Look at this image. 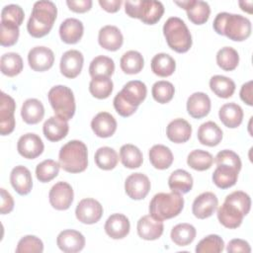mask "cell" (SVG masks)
I'll use <instances>...</instances> for the list:
<instances>
[{"label": "cell", "instance_id": "obj_1", "mask_svg": "<svg viewBox=\"0 0 253 253\" xmlns=\"http://www.w3.org/2000/svg\"><path fill=\"white\" fill-rule=\"evenodd\" d=\"M251 209V198L242 191H234L226 196L217 210L218 221L226 228L234 229L241 225L243 217Z\"/></svg>", "mask_w": 253, "mask_h": 253}, {"label": "cell", "instance_id": "obj_2", "mask_svg": "<svg viewBox=\"0 0 253 253\" xmlns=\"http://www.w3.org/2000/svg\"><path fill=\"white\" fill-rule=\"evenodd\" d=\"M216 34L225 36L234 42H243L247 40L252 31L251 22L248 18L227 12L218 13L212 23Z\"/></svg>", "mask_w": 253, "mask_h": 253}, {"label": "cell", "instance_id": "obj_3", "mask_svg": "<svg viewBox=\"0 0 253 253\" xmlns=\"http://www.w3.org/2000/svg\"><path fill=\"white\" fill-rule=\"evenodd\" d=\"M57 8L51 1H37L27 24L29 34L34 38H42L52 29L56 20Z\"/></svg>", "mask_w": 253, "mask_h": 253}, {"label": "cell", "instance_id": "obj_4", "mask_svg": "<svg viewBox=\"0 0 253 253\" xmlns=\"http://www.w3.org/2000/svg\"><path fill=\"white\" fill-rule=\"evenodd\" d=\"M58 162L60 167L69 173H80L88 166V149L81 140H70L59 150Z\"/></svg>", "mask_w": 253, "mask_h": 253}, {"label": "cell", "instance_id": "obj_5", "mask_svg": "<svg viewBox=\"0 0 253 253\" xmlns=\"http://www.w3.org/2000/svg\"><path fill=\"white\" fill-rule=\"evenodd\" d=\"M184 208V198L177 192L158 193L149 203V214L158 219L165 220L177 216Z\"/></svg>", "mask_w": 253, "mask_h": 253}, {"label": "cell", "instance_id": "obj_6", "mask_svg": "<svg viewBox=\"0 0 253 253\" xmlns=\"http://www.w3.org/2000/svg\"><path fill=\"white\" fill-rule=\"evenodd\" d=\"M163 35L168 46L178 52H187L193 43L192 35L185 22L178 17H170L163 25Z\"/></svg>", "mask_w": 253, "mask_h": 253}, {"label": "cell", "instance_id": "obj_7", "mask_svg": "<svg viewBox=\"0 0 253 253\" xmlns=\"http://www.w3.org/2000/svg\"><path fill=\"white\" fill-rule=\"evenodd\" d=\"M125 11L130 18L139 19L147 25L156 24L164 14V6L155 0H134L125 2Z\"/></svg>", "mask_w": 253, "mask_h": 253}, {"label": "cell", "instance_id": "obj_8", "mask_svg": "<svg viewBox=\"0 0 253 253\" xmlns=\"http://www.w3.org/2000/svg\"><path fill=\"white\" fill-rule=\"evenodd\" d=\"M48 102L56 116L69 121L76 110L75 98L72 90L65 85L53 86L47 93Z\"/></svg>", "mask_w": 253, "mask_h": 253}, {"label": "cell", "instance_id": "obj_9", "mask_svg": "<svg viewBox=\"0 0 253 253\" xmlns=\"http://www.w3.org/2000/svg\"><path fill=\"white\" fill-rule=\"evenodd\" d=\"M74 193L67 182L55 183L48 193V200L51 207L57 211L68 210L73 202Z\"/></svg>", "mask_w": 253, "mask_h": 253}, {"label": "cell", "instance_id": "obj_10", "mask_svg": "<svg viewBox=\"0 0 253 253\" xmlns=\"http://www.w3.org/2000/svg\"><path fill=\"white\" fill-rule=\"evenodd\" d=\"M76 218L85 224L98 222L103 215V207L95 199L86 198L81 200L75 209Z\"/></svg>", "mask_w": 253, "mask_h": 253}, {"label": "cell", "instance_id": "obj_11", "mask_svg": "<svg viewBox=\"0 0 253 253\" xmlns=\"http://www.w3.org/2000/svg\"><path fill=\"white\" fill-rule=\"evenodd\" d=\"M0 102V133L1 135H8L15 128L16 103L11 96L4 92H1Z\"/></svg>", "mask_w": 253, "mask_h": 253}, {"label": "cell", "instance_id": "obj_12", "mask_svg": "<svg viewBox=\"0 0 253 253\" xmlns=\"http://www.w3.org/2000/svg\"><path fill=\"white\" fill-rule=\"evenodd\" d=\"M150 181L148 177L140 172L130 174L125 182L126 194L132 200L144 199L150 191Z\"/></svg>", "mask_w": 253, "mask_h": 253}, {"label": "cell", "instance_id": "obj_13", "mask_svg": "<svg viewBox=\"0 0 253 253\" xmlns=\"http://www.w3.org/2000/svg\"><path fill=\"white\" fill-rule=\"evenodd\" d=\"M28 62L34 71L43 72L52 67L54 62L53 51L42 45L33 47L28 53Z\"/></svg>", "mask_w": 253, "mask_h": 253}, {"label": "cell", "instance_id": "obj_14", "mask_svg": "<svg viewBox=\"0 0 253 253\" xmlns=\"http://www.w3.org/2000/svg\"><path fill=\"white\" fill-rule=\"evenodd\" d=\"M84 57L81 51L77 49H70L65 51L60 58V72L66 78L73 79L77 77L83 67Z\"/></svg>", "mask_w": 253, "mask_h": 253}, {"label": "cell", "instance_id": "obj_15", "mask_svg": "<svg viewBox=\"0 0 253 253\" xmlns=\"http://www.w3.org/2000/svg\"><path fill=\"white\" fill-rule=\"evenodd\" d=\"M44 149L42 138L33 132L23 134L17 143V150L21 156L27 159H35L40 156Z\"/></svg>", "mask_w": 253, "mask_h": 253}, {"label": "cell", "instance_id": "obj_16", "mask_svg": "<svg viewBox=\"0 0 253 253\" xmlns=\"http://www.w3.org/2000/svg\"><path fill=\"white\" fill-rule=\"evenodd\" d=\"M218 205L215 194L205 192L200 194L193 202L192 212L199 219H205L212 215Z\"/></svg>", "mask_w": 253, "mask_h": 253}, {"label": "cell", "instance_id": "obj_17", "mask_svg": "<svg viewBox=\"0 0 253 253\" xmlns=\"http://www.w3.org/2000/svg\"><path fill=\"white\" fill-rule=\"evenodd\" d=\"M56 244L58 248L65 253H76L84 248L85 237L77 230L65 229L57 235Z\"/></svg>", "mask_w": 253, "mask_h": 253}, {"label": "cell", "instance_id": "obj_18", "mask_svg": "<svg viewBox=\"0 0 253 253\" xmlns=\"http://www.w3.org/2000/svg\"><path fill=\"white\" fill-rule=\"evenodd\" d=\"M136 229L140 238L144 240H156L162 235L164 224L162 220H158L150 214H146L138 219Z\"/></svg>", "mask_w": 253, "mask_h": 253}, {"label": "cell", "instance_id": "obj_19", "mask_svg": "<svg viewBox=\"0 0 253 253\" xmlns=\"http://www.w3.org/2000/svg\"><path fill=\"white\" fill-rule=\"evenodd\" d=\"M104 229L111 238L123 239L129 233L130 223L125 214L113 213L106 220Z\"/></svg>", "mask_w": 253, "mask_h": 253}, {"label": "cell", "instance_id": "obj_20", "mask_svg": "<svg viewBox=\"0 0 253 253\" xmlns=\"http://www.w3.org/2000/svg\"><path fill=\"white\" fill-rule=\"evenodd\" d=\"M91 128L98 137L107 138L116 132L117 121L110 113L100 112L92 119Z\"/></svg>", "mask_w": 253, "mask_h": 253}, {"label": "cell", "instance_id": "obj_21", "mask_svg": "<svg viewBox=\"0 0 253 253\" xmlns=\"http://www.w3.org/2000/svg\"><path fill=\"white\" fill-rule=\"evenodd\" d=\"M98 42L103 48L110 51H116L122 47L124 37L118 27L107 25L100 29Z\"/></svg>", "mask_w": 253, "mask_h": 253}, {"label": "cell", "instance_id": "obj_22", "mask_svg": "<svg viewBox=\"0 0 253 253\" xmlns=\"http://www.w3.org/2000/svg\"><path fill=\"white\" fill-rule=\"evenodd\" d=\"M10 182L14 190L21 196L28 195L32 191V174L30 170L23 165H18L12 169L10 174Z\"/></svg>", "mask_w": 253, "mask_h": 253}, {"label": "cell", "instance_id": "obj_23", "mask_svg": "<svg viewBox=\"0 0 253 253\" xmlns=\"http://www.w3.org/2000/svg\"><path fill=\"white\" fill-rule=\"evenodd\" d=\"M68 121L58 117V116H52L49 119H47L43 126H42V131L44 136L49 141H59L63 139L69 130Z\"/></svg>", "mask_w": 253, "mask_h": 253}, {"label": "cell", "instance_id": "obj_24", "mask_svg": "<svg viewBox=\"0 0 253 253\" xmlns=\"http://www.w3.org/2000/svg\"><path fill=\"white\" fill-rule=\"evenodd\" d=\"M211 99L204 92H195L187 100L188 114L194 119H202L211 111Z\"/></svg>", "mask_w": 253, "mask_h": 253}, {"label": "cell", "instance_id": "obj_25", "mask_svg": "<svg viewBox=\"0 0 253 253\" xmlns=\"http://www.w3.org/2000/svg\"><path fill=\"white\" fill-rule=\"evenodd\" d=\"M119 93L128 104L137 108L145 100L147 88L142 81L131 80L126 83Z\"/></svg>", "mask_w": 253, "mask_h": 253}, {"label": "cell", "instance_id": "obj_26", "mask_svg": "<svg viewBox=\"0 0 253 253\" xmlns=\"http://www.w3.org/2000/svg\"><path fill=\"white\" fill-rule=\"evenodd\" d=\"M84 33V26L81 21L75 18H67L59 26V36L62 42L68 44L77 43Z\"/></svg>", "mask_w": 253, "mask_h": 253}, {"label": "cell", "instance_id": "obj_27", "mask_svg": "<svg viewBox=\"0 0 253 253\" xmlns=\"http://www.w3.org/2000/svg\"><path fill=\"white\" fill-rule=\"evenodd\" d=\"M192 134L191 125L184 119L178 118L170 122L166 127V135L174 143L188 141Z\"/></svg>", "mask_w": 253, "mask_h": 253}, {"label": "cell", "instance_id": "obj_28", "mask_svg": "<svg viewBox=\"0 0 253 253\" xmlns=\"http://www.w3.org/2000/svg\"><path fill=\"white\" fill-rule=\"evenodd\" d=\"M239 171L230 165L218 164L212 173V182L220 189H228L236 184Z\"/></svg>", "mask_w": 253, "mask_h": 253}, {"label": "cell", "instance_id": "obj_29", "mask_svg": "<svg viewBox=\"0 0 253 253\" xmlns=\"http://www.w3.org/2000/svg\"><path fill=\"white\" fill-rule=\"evenodd\" d=\"M243 110L236 103H226L218 111L220 122L229 128H236L243 121Z\"/></svg>", "mask_w": 253, "mask_h": 253}, {"label": "cell", "instance_id": "obj_30", "mask_svg": "<svg viewBox=\"0 0 253 253\" xmlns=\"http://www.w3.org/2000/svg\"><path fill=\"white\" fill-rule=\"evenodd\" d=\"M198 139L203 145L216 146L222 139V130L214 122H206L198 129Z\"/></svg>", "mask_w": 253, "mask_h": 253}, {"label": "cell", "instance_id": "obj_31", "mask_svg": "<svg viewBox=\"0 0 253 253\" xmlns=\"http://www.w3.org/2000/svg\"><path fill=\"white\" fill-rule=\"evenodd\" d=\"M21 116L23 121L28 125L39 124L44 116V108L42 103L35 98L27 99L23 103Z\"/></svg>", "mask_w": 253, "mask_h": 253}, {"label": "cell", "instance_id": "obj_32", "mask_svg": "<svg viewBox=\"0 0 253 253\" xmlns=\"http://www.w3.org/2000/svg\"><path fill=\"white\" fill-rule=\"evenodd\" d=\"M149 161L151 165L159 170L169 168L174 160L173 153L169 147L163 144H155L149 149Z\"/></svg>", "mask_w": 253, "mask_h": 253}, {"label": "cell", "instance_id": "obj_33", "mask_svg": "<svg viewBox=\"0 0 253 253\" xmlns=\"http://www.w3.org/2000/svg\"><path fill=\"white\" fill-rule=\"evenodd\" d=\"M193 184L194 180L192 175L184 169L173 171L168 178V186L170 190L180 194L189 193L193 188Z\"/></svg>", "mask_w": 253, "mask_h": 253}, {"label": "cell", "instance_id": "obj_34", "mask_svg": "<svg viewBox=\"0 0 253 253\" xmlns=\"http://www.w3.org/2000/svg\"><path fill=\"white\" fill-rule=\"evenodd\" d=\"M151 70L159 77H168L172 75L176 69L174 58L165 52L155 54L151 59Z\"/></svg>", "mask_w": 253, "mask_h": 253}, {"label": "cell", "instance_id": "obj_35", "mask_svg": "<svg viewBox=\"0 0 253 253\" xmlns=\"http://www.w3.org/2000/svg\"><path fill=\"white\" fill-rule=\"evenodd\" d=\"M115 71V63L111 57L98 55L89 65V74L92 78L110 77Z\"/></svg>", "mask_w": 253, "mask_h": 253}, {"label": "cell", "instance_id": "obj_36", "mask_svg": "<svg viewBox=\"0 0 253 253\" xmlns=\"http://www.w3.org/2000/svg\"><path fill=\"white\" fill-rule=\"evenodd\" d=\"M197 234V230L194 225L190 223H179L175 225L171 230V240L178 246H187L191 244Z\"/></svg>", "mask_w": 253, "mask_h": 253}, {"label": "cell", "instance_id": "obj_37", "mask_svg": "<svg viewBox=\"0 0 253 253\" xmlns=\"http://www.w3.org/2000/svg\"><path fill=\"white\" fill-rule=\"evenodd\" d=\"M189 20L195 25H203L208 22L211 15L210 5L206 1L191 0L190 6L186 9Z\"/></svg>", "mask_w": 253, "mask_h": 253}, {"label": "cell", "instance_id": "obj_38", "mask_svg": "<svg viewBox=\"0 0 253 253\" xmlns=\"http://www.w3.org/2000/svg\"><path fill=\"white\" fill-rule=\"evenodd\" d=\"M120 66L126 74H137L144 66L143 56L136 50H128L122 55Z\"/></svg>", "mask_w": 253, "mask_h": 253}, {"label": "cell", "instance_id": "obj_39", "mask_svg": "<svg viewBox=\"0 0 253 253\" xmlns=\"http://www.w3.org/2000/svg\"><path fill=\"white\" fill-rule=\"evenodd\" d=\"M120 158L123 165L128 169L138 168L143 162V156L140 149L130 143L124 144L121 147Z\"/></svg>", "mask_w": 253, "mask_h": 253}, {"label": "cell", "instance_id": "obj_40", "mask_svg": "<svg viewBox=\"0 0 253 253\" xmlns=\"http://www.w3.org/2000/svg\"><path fill=\"white\" fill-rule=\"evenodd\" d=\"M210 88L217 97L227 99L233 95L235 83L226 76L214 75L210 79Z\"/></svg>", "mask_w": 253, "mask_h": 253}, {"label": "cell", "instance_id": "obj_41", "mask_svg": "<svg viewBox=\"0 0 253 253\" xmlns=\"http://www.w3.org/2000/svg\"><path fill=\"white\" fill-rule=\"evenodd\" d=\"M0 67L4 75L8 77H14L20 74L23 70V59L17 52L4 53L0 59Z\"/></svg>", "mask_w": 253, "mask_h": 253}, {"label": "cell", "instance_id": "obj_42", "mask_svg": "<svg viewBox=\"0 0 253 253\" xmlns=\"http://www.w3.org/2000/svg\"><path fill=\"white\" fill-rule=\"evenodd\" d=\"M94 160L96 165L102 170H112L119 162V155L117 151L109 146H103L95 152Z\"/></svg>", "mask_w": 253, "mask_h": 253}, {"label": "cell", "instance_id": "obj_43", "mask_svg": "<svg viewBox=\"0 0 253 253\" xmlns=\"http://www.w3.org/2000/svg\"><path fill=\"white\" fill-rule=\"evenodd\" d=\"M213 163L212 155L206 150L196 149L189 153L187 157V164L194 170L205 171L211 167Z\"/></svg>", "mask_w": 253, "mask_h": 253}, {"label": "cell", "instance_id": "obj_44", "mask_svg": "<svg viewBox=\"0 0 253 253\" xmlns=\"http://www.w3.org/2000/svg\"><path fill=\"white\" fill-rule=\"evenodd\" d=\"M216 63L222 70L232 71L239 63V54L231 46L221 47L216 53Z\"/></svg>", "mask_w": 253, "mask_h": 253}, {"label": "cell", "instance_id": "obj_45", "mask_svg": "<svg viewBox=\"0 0 253 253\" xmlns=\"http://www.w3.org/2000/svg\"><path fill=\"white\" fill-rule=\"evenodd\" d=\"M114 84L110 77L92 78L89 83V91L97 99H107L112 94Z\"/></svg>", "mask_w": 253, "mask_h": 253}, {"label": "cell", "instance_id": "obj_46", "mask_svg": "<svg viewBox=\"0 0 253 253\" xmlns=\"http://www.w3.org/2000/svg\"><path fill=\"white\" fill-rule=\"evenodd\" d=\"M59 162L52 159H45L36 167V177L42 183H47L54 179L59 172Z\"/></svg>", "mask_w": 253, "mask_h": 253}, {"label": "cell", "instance_id": "obj_47", "mask_svg": "<svg viewBox=\"0 0 253 253\" xmlns=\"http://www.w3.org/2000/svg\"><path fill=\"white\" fill-rule=\"evenodd\" d=\"M175 93V88L173 84L166 80H160L153 84L151 89V94L153 99L159 104H166L170 102Z\"/></svg>", "mask_w": 253, "mask_h": 253}, {"label": "cell", "instance_id": "obj_48", "mask_svg": "<svg viewBox=\"0 0 253 253\" xmlns=\"http://www.w3.org/2000/svg\"><path fill=\"white\" fill-rule=\"evenodd\" d=\"M224 249V241L217 234H210L196 246L197 253H220Z\"/></svg>", "mask_w": 253, "mask_h": 253}, {"label": "cell", "instance_id": "obj_49", "mask_svg": "<svg viewBox=\"0 0 253 253\" xmlns=\"http://www.w3.org/2000/svg\"><path fill=\"white\" fill-rule=\"evenodd\" d=\"M19 26L14 23L1 21L0 23V43L2 46H12L19 39Z\"/></svg>", "mask_w": 253, "mask_h": 253}, {"label": "cell", "instance_id": "obj_50", "mask_svg": "<svg viewBox=\"0 0 253 253\" xmlns=\"http://www.w3.org/2000/svg\"><path fill=\"white\" fill-rule=\"evenodd\" d=\"M42 251L43 243L35 235H26L22 237L16 248V253H42Z\"/></svg>", "mask_w": 253, "mask_h": 253}, {"label": "cell", "instance_id": "obj_51", "mask_svg": "<svg viewBox=\"0 0 253 253\" xmlns=\"http://www.w3.org/2000/svg\"><path fill=\"white\" fill-rule=\"evenodd\" d=\"M25 18L24 10L17 4H9L4 6L1 11V21L11 22L17 26H21Z\"/></svg>", "mask_w": 253, "mask_h": 253}, {"label": "cell", "instance_id": "obj_52", "mask_svg": "<svg viewBox=\"0 0 253 253\" xmlns=\"http://www.w3.org/2000/svg\"><path fill=\"white\" fill-rule=\"evenodd\" d=\"M214 162L216 163V165L218 164L230 165L232 167H235L238 170H241V166H242L239 155L229 149H224L219 151L214 157Z\"/></svg>", "mask_w": 253, "mask_h": 253}, {"label": "cell", "instance_id": "obj_53", "mask_svg": "<svg viewBox=\"0 0 253 253\" xmlns=\"http://www.w3.org/2000/svg\"><path fill=\"white\" fill-rule=\"evenodd\" d=\"M114 108L116 110V112L124 117V118H126V117H129L131 116L132 114L135 113V111L137 110L136 107H133L131 106L130 104H128L122 96L120 93H118L115 98H114Z\"/></svg>", "mask_w": 253, "mask_h": 253}, {"label": "cell", "instance_id": "obj_54", "mask_svg": "<svg viewBox=\"0 0 253 253\" xmlns=\"http://www.w3.org/2000/svg\"><path fill=\"white\" fill-rule=\"evenodd\" d=\"M226 251L228 253H236V252L250 253L251 247L246 240H243L240 238H235V239H231L228 242V244L226 246Z\"/></svg>", "mask_w": 253, "mask_h": 253}, {"label": "cell", "instance_id": "obj_55", "mask_svg": "<svg viewBox=\"0 0 253 253\" xmlns=\"http://www.w3.org/2000/svg\"><path fill=\"white\" fill-rule=\"evenodd\" d=\"M93 2L91 0H67L66 5L68 8L75 13H85L88 12L92 7Z\"/></svg>", "mask_w": 253, "mask_h": 253}, {"label": "cell", "instance_id": "obj_56", "mask_svg": "<svg viewBox=\"0 0 253 253\" xmlns=\"http://www.w3.org/2000/svg\"><path fill=\"white\" fill-rule=\"evenodd\" d=\"M1 208L0 211L2 214H7L11 212L14 209V200L9 192H7L4 188H1Z\"/></svg>", "mask_w": 253, "mask_h": 253}, {"label": "cell", "instance_id": "obj_57", "mask_svg": "<svg viewBox=\"0 0 253 253\" xmlns=\"http://www.w3.org/2000/svg\"><path fill=\"white\" fill-rule=\"evenodd\" d=\"M252 80L244 83L241 86L240 89V99L248 106H252L253 105V99H252Z\"/></svg>", "mask_w": 253, "mask_h": 253}, {"label": "cell", "instance_id": "obj_58", "mask_svg": "<svg viewBox=\"0 0 253 253\" xmlns=\"http://www.w3.org/2000/svg\"><path fill=\"white\" fill-rule=\"evenodd\" d=\"M99 5L109 13H116L120 10L122 1L121 0H99Z\"/></svg>", "mask_w": 253, "mask_h": 253}, {"label": "cell", "instance_id": "obj_59", "mask_svg": "<svg viewBox=\"0 0 253 253\" xmlns=\"http://www.w3.org/2000/svg\"><path fill=\"white\" fill-rule=\"evenodd\" d=\"M252 1H239V6L242 11L247 12L249 14L252 13Z\"/></svg>", "mask_w": 253, "mask_h": 253}]
</instances>
